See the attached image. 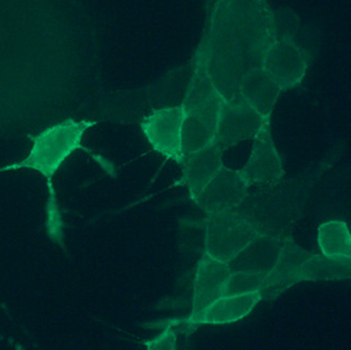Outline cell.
Listing matches in <instances>:
<instances>
[{"mask_svg":"<svg viewBox=\"0 0 351 350\" xmlns=\"http://www.w3.org/2000/svg\"><path fill=\"white\" fill-rule=\"evenodd\" d=\"M97 124L95 120H64L47 128L32 137L33 144L27 157L0 167V173L16 171L19 169H31L40 173L47 180L48 202H47V233L56 244H63L64 223L60 211L58 197L53 186V176L60 170L71 154L82 150L91 154L104 165L102 158L97 157L82 144L84 133Z\"/></svg>","mask_w":351,"mask_h":350,"instance_id":"6da1fadb","label":"cell"},{"mask_svg":"<svg viewBox=\"0 0 351 350\" xmlns=\"http://www.w3.org/2000/svg\"><path fill=\"white\" fill-rule=\"evenodd\" d=\"M302 182L282 180L275 185L250 187L238 211L258 233L291 237L307 202L308 186Z\"/></svg>","mask_w":351,"mask_h":350,"instance_id":"7a4b0ae2","label":"cell"},{"mask_svg":"<svg viewBox=\"0 0 351 350\" xmlns=\"http://www.w3.org/2000/svg\"><path fill=\"white\" fill-rule=\"evenodd\" d=\"M204 225V253L225 263L237 257L258 233L238 210L206 214Z\"/></svg>","mask_w":351,"mask_h":350,"instance_id":"3957f363","label":"cell"},{"mask_svg":"<svg viewBox=\"0 0 351 350\" xmlns=\"http://www.w3.org/2000/svg\"><path fill=\"white\" fill-rule=\"evenodd\" d=\"M185 112L180 106L156 109L141 124L143 135L154 150L167 159L183 163V124Z\"/></svg>","mask_w":351,"mask_h":350,"instance_id":"277c9868","label":"cell"},{"mask_svg":"<svg viewBox=\"0 0 351 350\" xmlns=\"http://www.w3.org/2000/svg\"><path fill=\"white\" fill-rule=\"evenodd\" d=\"M308 67L307 56L292 41H269L263 51L261 67L281 91L298 86Z\"/></svg>","mask_w":351,"mask_h":350,"instance_id":"5b68a950","label":"cell"},{"mask_svg":"<svg viewBox=\"0 0 351 350\" xmlns=\"http://www.w3.org/2000/svg\"><path fill=\"white\" fill-rule=\"evenodd\" d=\"M245 167L240 170L250 187H264L280 183L285 178L282 160L270 131L269 119L256 133Z\"/></svg>","mask_w":351,"mask_h":350,"instance_id":"8992f818","label":"cell"},{"mask_svg":"<svg viewBox=\"0 0 351 350\" xmlns=\"http://www.w3.org/2000/svg\"><path fill=\"white\" fill-rule=\"evenodd\" d=\"M270 117H264L242 103L223 101L217 122L215 144L223 152L227 148L253 139Z\"/></svg>","mask_w":351,"mask_h":350,"instance_id":"52a82bcc","label":"cell"},{"mask_svg":"<svg viewBox=\"0 0 351 350\" xmlns=\"http://www.w3.org/2000/svg\"><path fill=\"white\" fill-rule=\"evenodd\" d=\"M249 188L240 170H232L224 165L195 202L206 215L237 211L245 200Z\"/></svg>","mask_w":351,"mask_h":350,"instance_id":"ba28073f","label":"cell"},{"mask_svg":"<svg viewBox=\"0 0 351 350\" xmlns=\"http://www.w3.org/2000/svg\"><path fill=\"white\" fill-rule=\"evenodd\" d=\"M261 292L245 295H223L195 317L171 320L167 325H184L187 331L202 325H227L237 323L251 314L262 302Z\"/></svg>","mask_w":351,"mask_h":350,"instance_id":"9c48e42d","label":"cell"},{"mask_svg":"<svg viewBox=\"0 0 351 350\" xmlns=\"http://www.w3.org/2000/svg\"><path fill=\"white\" fill-rule=\"evenodd\" d=\"M224 99L206 73L202 56L197 58L182 106L185 115L199 117L217 125L219 109Z\"/></svg>","mask_w":351,"mask_h":350,"instance_id":"30bf717a","label":"cell"},{"mask_svg":"<svg viewBox=\"0 0 351 350\" xmlns=\"http://www.w3.org/2000/svg\"><path fill=\"white\" fill-rule=\"evenodd\" d=\"M309 255L311 252L298 246L291 237H287L277 264L265 278L261 291L263 301L275 300L283 292L300 282L298 272Z\"/></svg>","mask_w":351,"mask_h":350,"instance_id":"8fae6325","label":"cell"},{"mask_svg":"<svg viewBox=\"0 0 351 350\" xmlns=\"http://www.w3.org/2000/svg\"><path fill=\"white\" fill-rule=\"evenodd\" d=\"M285 238L257 233L237 257L227 263L229 270L256 272L266 276L277 264Z\"/></svg>","mask_w":351,"mask_h":350,"instance_id":"7c38bea8","label":"cell"},{"mask_svg":"<svg viewBox=\"0 0 351 350\" xmlns=\"http://www.w3.org/2000/svg\"><path fill=\"white\" fill-rule=\"evenodd\" d=\"M230 270L225 261L204 253L197 266L193 282V308L189 318L195 317L210 304L224 295L225 283Z\"/></svg>","mask_w":351,"mask_h":350,"instance_id":"4fadbf2b","label":"cell"},{"mask_svg":"<svg viewBox=\"0 0 351 350\" xmlns=\"http://www.w3.org/2000/svg\"><path fill=\"white\" fill-rule=\"evenodd\" d=\"M223 150L217 144L186 154L183 167V182L189 188V197L195 202L204 187L224 165Z\"/></svg>","mask_w":351,"mask_h":350,"instance_id":"5bb4252c","label":"cell"},{"mask_svg":"<svg viewBox=\"0 0 351 350\" xmlns=\"http://www.w3.org/2000/svg\"><path fill=\"white\" fill-rule=\"evenodd\" d=\"M281 91L276 82L261 67H251L242 76L240 94L242 102L260 113L270 117Z\"/></svg>","mask_w":351,"mask_h":350,"instance_id":"9a60e30c","label":"cell"},{"mask_svg":"<svg viewBox=\"0 0 351 350\" xmlns=\"http://www.w3.org/2000/svg\"><path fill=\"white\" fill-rule=\"evenodd\" d=\"M321 254L330 259H351V233L345 222L332 220L321 224L317 235Z\"/></svg>","mask_w":351,"mask_h":350,"instance_id":"2e32d148","label":"cell"},{"mask_svg":"<svg viewBox=\"0 0 351 350\" xmlns=\"http://www.w3.org/2000/svg\"><path fill=\"white\" fill-rule=\"evenodd\" d=\"M350 259L339 261L322 254L311 253L300 267L298 278L300 281L346 280L350 278Z\"/></svg>","mask_w":351,"mask_h":350,"instance_id":"e0dca14e","label":"cell"},{"mask_svg":"<svg viewBox=\"0 0 351 350\" xmlns=\"http://www.w3.org/2000/svg\"><path fill=\"white\" fill-rule=\"evenodd\" d=\"M217 125L199 117L185 115L183 124L184 154L197 152L215 144Z\"/></svg>","mask_w":351,"mask_h":350,"instance_id":"ac0fdd59","label":"cell"},{"mask_svg":"<svg viewBox=\"0 0 351 350\" xmlns=\"http://www.w3.org/2000/svg\"><path fill=\"white\" fill-rule=\"evenodd\" d=\"M265 278V275L256 272H230L225 283L224 295H245L261 292Z\"/></svg>","mask_w":351,"mask_h":350,"instance_id":"d6986e66","label":"cell"},{"mask_svg":"<svg viewBox=\"0 0 351 350\" xmlns=\"http://www.w3.org/2000/svg\"><path fill=\"white\" fill-rule=\"evenodd\" d=\"M149 349H176V331L173 327L167 325L165 330L154 340L146 342Z\"/></svg>","mask_w":351,"mask_h":350,"instance_id":"ffe728a7","label":"cell"}]
</instances>
